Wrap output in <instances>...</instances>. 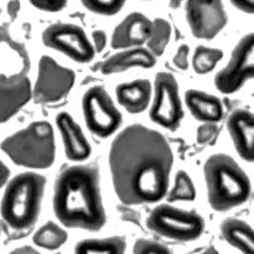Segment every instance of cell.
Instances as JSON below:
<instances>
[{"label": "cell", "instance_id": "obj_1", "mask_svg": "<svg viewBox=\"0 0 254 254\" xmlns=\"http://www.w3.org/2000/svg\"><path fill=\"white\" fill-rule=\"evenodd\" d=\"M174 156L157 130L133 124L113 140L110 166L117 197L126 204L154 203L164 198Z\"/></svg>", "mask_w": 254, "mask_h": 254}, {"label": "cell", "instance_id": "obj_2", "mask_svg": "<svg viewBox=\"0 0 254 254\" xmlns=\"http://www.w3.org/2000/svg\"><path fill=\"white\" fill-rule=\"evenodd\" d=\"M53 208L66 227L98 231L106 224L97 163L69 166L57 176Z\"/></svg>", "mask_w": 254, "mask_h": 254}, {"label": "cell", "instance_id": "obj_3", "mask_svg": "<svg viewBox=\"0 0 254 254\" xmlns=\"http://www.w3.org/2000/svg\"><path fill=\"white\" fill-rule=\"evenodd\" d=\"M46 180L36 173H22L7 184L0 212L7 232L23 237L33 229L41 212Z\"/></svg>", "mask_w": 254, "mask_h": 254}, {"label": "cell", "instance_id": "obj_4", "mask_svg": "<svg viewBox=\"0 0 254 254\" xmlns=\"http://www.w3.org/2000/svg\"><path fill=\"white\" fill-rule=\"evenodd\" d=\"M203 171L208 201L214 210H230L250 198V179L231 156L225 154L211 155L206 160Z\"/></svg>", "mask_w": 254, "mask_h": 254}, {"label": "cell", "instance_id": "obj_5", "mask_svg": "<svg viewBox=\"0 0 254 254\" xmlns=\"http://www.w3.org/2000/svg\"><path fill=\"white\" fill-rule=\"evenodd\" d=\"M1 150L18 166L46 169L52 166L56 146L53 127L46 121H36L6 137Z\"/></svg>", "mask_w": 254, "mask_h": 254}, {"label": "cell", "instance_id": "obj_6", "mask_svg": "<svg viewBox=\"0 0 254 254\" xmlns=\"http://www.w3.org/2000/svg\"><path fill=\"white\" fill-rule=\"evenodd\" d=\"M147 227L160 236L180 242L196 240L204 230V221L195 210L160 204L151 212Z\"/></svg>", "mask_w": 254, "mask_h": 254}, {"label": "cell", "instance_id": "obj_7", "mask_svg": "<svg viewBox=\"0 0 254 254\" xmlns=\"http://www.w3.org/2000/svg\"><path fill=\"white\" fill-rule=\"evenodd\" d=\"M83 112L88 129L102 138L110 136L122 122L121 113L102 86H93L85 92Z\"/></svg>", "mask_w": 254, "mask_h": 254}, {"label": "cell", "instance_id": "obj_8", "mask_svg": "<svg viewBox=\"0 0 254 254\" xmlns=\"http://www.w3.org/2000/svg\"><path fill=\"white\" fill-rule=\"evenodd\" d=\"M75 83V73L59 64L51 57L43 56L32 96L38 104H54L64 99Z\"/></svg>", "mask_w": 254, "mask_h": 254}, {"label": "cell", "instance_id": "obj_9", "mask_svg": "<svg viewBox=\"0 0 254 254\" xmlns=\"http://www.w3.org/2000/svg\"><path fill=\"white\" fill-rule=\"evenodd\" d=\"M254 34H248L234 48L224 69L215 77V85L223 93L230 94L239 90L254 75Z\"/></svg>", "mask_w": 254, "mask_h": 254}, {"label": "cell", "instance_id": "obj_10", "mask_svg": "<svg viewBox=\"0 0 254 254\" xmlns=\"http://www.w3.org/2000/svg\"><path fill=\"white\" fill-rule=\"evenodd\" d=\"M152 120L162 127L176 129L184 117L179 85L168 72H159L155 76V99L151 109Z\"/></svg>", "mask_w": 254, "mask_h": 254}, {"label": "cell", "instance_id": "obj_11", "mask_svg": "<svg viewBox=\"0 0 254 254\" xmlns=\"http://www.w3.org/2000/svg\"><path fill=\"white\" fill-rule=\"evenodd\" d=\"M45 46L64 53L77 63H88L95 55V49L81 27L71 23H56L44 30Z\"/></svg>", "mask_w": 254, "mask_h": 254}, {"label": "cell", "instance_id": "obj_12", "mask_svg": "<svg viewBox=\"0 0 254 254\" xmlns=\"http://www.w3.org/2000/svg\"><path fill=\"white\" fill-rule=\"evenodd\" d=\"M185 12L193 36L200 40L214 39L227 23L222 0H187Z\"/></svg>", "mask_w": 254, "mask_h": 254}, {"label": "cell", "instance_id": "obj_13", "mask_svg": "<svg viewBox=\"0 0 254 254\" xmlns=\"http://www.w3.org/2000/svg\"><path fill=\"white\" fill-rule=\"evenodd\" d=\"M31 63L23 43L13 39L7 24L0 25V84H16L28 76Z\"/></svg>", "mask_w": 254, "mask_h": 254}, {"label": "cell", "instance_id": "obj_14", "mask_svg": "<svg viewBox=\"0 0 254 254\" xmlns=\"http://www.w3.org/2000/svg\"><path fill=\"white\" fill-rule=\"evenodd\" d=\"M152 21L139 12H133L116 26L113 32L112 46L114 49L138 47L149 39Z\"/></svg>", "mask_w": 254, "mask_h": 254}, {"label": "cell", "instance_id": "obj_15", "mask_svg": "<svg viewBox=\"0 0 254 254\" xmlns=\"http://www.w3.org/2000/svg\"><path fill=\"white\" fill-rule=\"evenodd\" d=\"M227 128L239 155L247 161L254 159V114L246 110H237L227 120Z\"/></svg>", "mask_w": 254, "mask_h": 254}, {"label": "cell", "instance_id": "obj_16", "mask_svg": "<svg viewBox=\"0 0 254 254\" xmlns=\"http://www.w3.org/2000/svg\"><path fill=\"white\" fill-rule=\"evenodd\" d=\"M57 126L62 134L64 151L68 159L82 161L90 155V145L79 125L73 120L70 114L61 113L57 115Z\"/></svg>", "mask_w": 254, "mask_h": 254}, {"label": "cell", "instance_id": "obj_17", "mask_svg": "<svg viewBox=\"0 0 254 254\" xmlns=\"http://www.w3.org/2000/svg\"><path fill=\"white\" fill-rule=\"evenodd\" d=\"M31 98L32 87L28 77L16 84H0V123L10 120Z\"/></svg>", "mask_w": 254, "mask_h": 254}, {"label": "cell", "instance_id": "obj_18", "mask_svg": "<svg viewBox=\"0 0 254 254\" xmlns=\"http://www.w3.org/2000/svg\"><path fill=\"white\" fill-rule=\"evenodd\" d=\"M155 56L148 49L136 47L125 50L110 57L102 64L104 74H113L131 67L150 68L155 64Z\"/></svg>", "mask_w": 254, "mask_h": 254}, {"label": "cell", "instance_id": "obj_19", "mask_svg": "<svg viewBox=\"0 0 254 254\" xmlns=\"http://www.w3.org/2000/svg\"><path fill=\"white\" fill-rule=\"evenodd\" d=\"M151 92V83L146 79L121 84L116 88L118 102L130 113H141L147 109Z\"/></svg>", "mask_w": 254, "mask_h": 254}, {"label": "cell", "instance_id": "obj_20", "mask_svg": "<svg viewBox=\"0 0 254 254\" xmlns=\"http://www.w3.org/2000/svg\"><path fill=\"white\" fill-rule=\"evenodd\" d=\"M185 101L193 116L199 121L213 123L221 120L223 107L219 98L199 90H188Z\"/></svg>", "mask_w": 254, "mask_h": 254}, {"label": "cell", "instance_id": "obj_21", "mask_svg": "<svg viewBox=\"0 0 254 254\" xmlns=\"http://www.w3.org/2000/svg\"><path fill=\"white\" fill-rule=\"evenodd\" d=\"M225 240L244 254H254V230L246 222L228 218L221 225Z\"/></svg>", "mask_w": 254, "mask_h": 254}, {"label": "cell", "instance_id": "obj_22", "mask_svg": "<svg viewBox=\"0 0 254 254\" xmlns=\"http://www.w3.org/2000/svg\"><path fill=\"white\" fill-rule=\"evenodd\" d=\"M127 243L124 236H113L104 239H87L77 244L75 253L88 254H124Z\"/></svg>", "mask_w": 254, "mask_h": 254}, {"label": "cell", "instance_id": "obj_23", "mask_svg": "<svg viewBox=\"0 0 254 254\" xmlns=\"http://www.w3.org/2000/svg\"><path fill=\"white\" fill-rule=\"evenodd\" d=\"M67 240V233L54 222L44 224L34 235L33 241L38 246L49 251L60 249Z\"/></svg>", "mask_w": 254, "mask_h": 254}, {"label": "cell", "instance_id": "obj_24", "mask_svg": "<svg viewBox=\"0 0 254 254\" xmlns=\"http://www.w3.org/2000/svg\"><path fill=\"white\" fill-rule=\"evenodd\" d=\"M171 25L164 18H155L152 21V29L147 41L149 50L155 57L161 56L169 43L171 38Z\"/></svg>", "mask_w": 254, "mask_h": 254}, {"label": "cell", "instance_id": "obj_25", "mask_svg": "<svg viewBox=\"0 0 254 254\" xmlns=\"http://www.w3.org/2000/svg\"><path fill=\"white\" fill-rule=\"evenodd\" d=\"M223 58V52L217 48L199 45L193 56V67L198 74H206L214 69Z\"/></svg>", "mask_w": 254, "mask_h": 254}, {"label": "cell", "instance_id": "obj_26", "mask_svg": "<svg viewBox=\"0 0 254 254\" xmlns=\"http://www.w3.org/2000/svg\"><path fill=\"white\" fill-rule=\"evenodd\" d=\"M196 198V190L192 180L185 171H179L175 178V186L167 195L168 201L193 200Z\"/></svg>", "mask_w": 254, "mask_h": 254}, {"label": "cell", "instance_id": "obj_27", "mask_svg": "<svg viewBox=\"0 0 254 254\" xmlns=\"http://www.w3.org/2000/svg\"><path fill=\"white\" fill-rule=\"evenodd\" d=\"M85 8L101 15H113L121 11L127 0H81Z\"/></svg>", "mask_w": 254, "mask_h": 254}, {"label": "cell", "instance_id": "obj_28", "mask_svg": "<svg viewBox=\"0 0 254 254\" xmlns=\"http://www.w3.org/2000/svg\"><path fill=\"white\" fill-rule=\"evenodd\" d=\"M133 253L138 254H170L168 247L155 240L138 239L134 244Z\"/></svg>", "mask_w": 254, "mask_h": 254}, {"label": "cell", "instance_id": "obj_29", "mask_svg": "<svg viewBox=\"0 0 254 254\" xmlns=\"http://www.w3.org/2000/svg\"><path fill=\"white\" fill-rule=\"evenodd\" d=\"M218 133H219V128L216 125L212 123L202 125L198 127V131H197L198 143L201 145L210 144L212 141L216 140Z\"/></svg>", "mask_w": 254, "mask_h": 254}, {"label": "cell", "instance_id": "obj_30", "mask_svg": "<svg viewBox=\"0 0 254 254\" xmlns=\"http://www.w3.org/2000/svg\"><path fill=\"white\" fill-rule=\"evenodd\" d=\"M32 5H34L37 9L44 12H59L63 10L67 0H29Z\"/></svg>", "mask_w": 254, "mask_h": 254}, {"label": "cell", "instance_id": "obj_31", "mask_svg": "<svg viewBox=\"0 0 254 254\" xmlns=\"http://www.w3.org/2000/svg\"><path fill=\"white\" fill-rule=\"evenodd\" d=\"M188 55L189 47L186 44L181 45L173 60L175 65L182 70H186L188 68Z\"/></svg>", "mask_w": 254, "mask_h": 254}, {"label": "cell", "instance_id": "obj_32", "mask_svg": "<svg viewBox=\"0 0 254 254\" xmlns=\"http://www.w3.org/2000/svg\"><path fill=\"white\" fill-rule=\"evenodd\" d=\"M92 39L95 45L96 52H102L107 44V35L102 30H96L92 33Z\"/></svg>", "mask_w": 254, "mask_h": 254}, {"label": "cell", "instance_id": "obj_33", "mask_svg": "<svg viewBox=\"0 0 254 254\" xmlns=\"http://www.w3.org/2000/svg\"><path fill=\"white\" fill-rule=\"evenodd\" d=\"M233 6L247 14H254V0H230Z\"/></svg>", "mask_w": 254, "mask_h": 254}, {"label": "cell", "instance_id": "obj_34", "mask_svg": "<svg viewBox=\"0 0 254 254\" xmlns=\"http://www.w3.org/2000/svg\"><path fill=\"white\" fill-rule=\"evenodd\" d=\"M19 10H20V1L19 0H10L8 2L7 13L12 20H14L17 17Z\"/></svg>", "mask_w": 254, "mask_h": 254}, {"label": "cell", "instance_id": "obj_35", "mask_svg": "<svg viewBox=\"0 0 254 254\" xmlns=\"http://www.w3.org/2000/svg\"><path fill=\"white\" fill-rule=\"evenodd\" d=\"M10 177V169L0 159V189L7 184Z\"/></svg>", "mask_w": 254, "mask_h": 254}, {"label": "cell", "instance_id": "obj_36", "mask_svg": "<svg viewBox=\"0 0 254 254\" xmlns=\"http://www.w3.org/2000/svg\"><path fill=\"white\" fill-rule=\"evenodd\" d=\"M13 254H38V252L36 250H34L32 247L23 246V247H20V248H17L16 250H14Z\"/></svg>", "mask_w": 254, "mask_h": 254}, {"label": "cell", "instance_id": "obj_37", "mask_svg": "<svg viewBox=\"0 0 254 254\" xmlns=\"http://www.w3.org/2000/svg\"><path fill=\"white\" fill-rule=\"evenodd\" d=\"M0 233H1V226H0Z\"/></svg>", "mask_w": 254, "mask_h": 254}]
</instances>
